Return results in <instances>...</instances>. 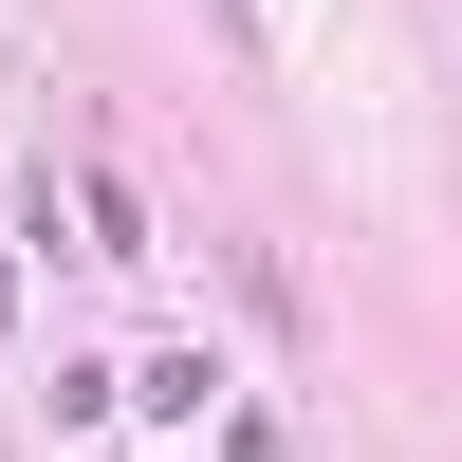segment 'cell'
Masks as SVG:
<instances>
[{
	"instance_id": "6da1fadb",
	"label": "cell",
	"mask_w": 462,
	"mask_h": 462,
	"mask_svg": "<svg viewBox=\"0 0 462 462\" xmlns=\"http://www.w3.org/2000/svg\"><path fill=\"white\" fill-rule=\"evenodd\" d=\"M0 333H19V259H0Z\"/></svg>"
}]
</instances>
